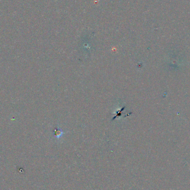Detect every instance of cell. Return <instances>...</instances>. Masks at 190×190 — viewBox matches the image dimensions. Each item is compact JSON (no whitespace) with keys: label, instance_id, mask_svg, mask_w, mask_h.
Here are the masks:
<instances>
[{"label":"cell","instance_id":"6da1fadb","mask_svg":"<svg viewBox=\"0 0 190 190\" xmlns=\"http://www.w3.org/2000/svg\"><path fill=\"white\" fill-rule=\"evenodd\" d=\"M63 132L61 130H60V128H57L56 129H55V130L54 131V135L57 138H60L63 135Z\"/></svg>","mask_w":190,"mask_h":190}]
</instances>
